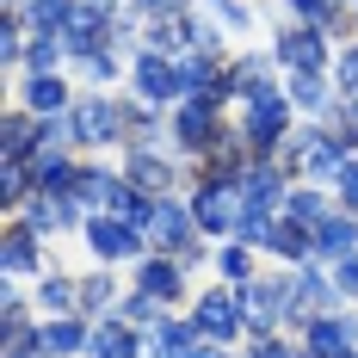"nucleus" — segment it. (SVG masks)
I'll use <instances>...</instances> for the list:
<instances>
[{"label": "nucleus", "mask_w": 358, "mask_h": 358, "mask_svg": "<svg viewBox=\"0 0 358 358\" xmlns=\"http://www.w3.org/2000/svg\"><path fill=\"white\" fill-rule=\"evenodd\" d=\"M241 106V136H248L253 161H278V148L290 143V117H296V106H290L285 87H259V93H248V99H235Z\"/></svg>", "instance_id": "1"}, {"label": "nucleus", "mask_w": 358, "mask_h": 358, "mask_svg": "<svg viewBox=\"0 0 358 358\" xmlns=\"http://www.w3.org/2000/svg\"><path fill=\"white\" fill-rule=\"evenodd\" d=\"M346 161H352V155L334 143L327 124H303V130H290V143L278 148V167L290 173V185H296V179H309V185H334Z\"/></svg>", "instance_id": "2"}, {"label": "nucleus", "mask_w": 358, "mask_h": 358, "mask_svg": "<svg viewBox=\"0 0 358 358\" xmlns=\"http://www.w3.org/2000/svg\"><path fill=\"white\" fill-rule=\"evenodd\" d=\"M241 210H248L241 179H222V173H198V179H192V216H198V229H204V235H216V241H235Z\"/></svg>", "instance_id": "3"}, {"label": "nucleus", "mask_w": 358, "mask_h": 358, "mask_svg": "<svg viewBox=\"0 0 358 358\" xmlns=\"http://www.w3.org/2000/svg\"><path fill=\"white\" fill-rule=\"evenodd\" d=\"M222 130H229V117H222V106H216V99H179V106L167 111L173 155H192V161H204Z\"/></svg>", "instance_id": "4"}, {"label": "nucleus", "mask_w": 358, "mask_h": 358, "mask_svg": "<svg viewBox=\"0 0 358 358\" xmlns=\"http://www.w3.org/2000/svg\"><path fill=\"white\" fill-rule=\"evenodd\" d=\"M80 241H87V253H93L99 266H111V272H117V266H136V259L148 253V235H136L124 216H106V210H93V216H87Z\"/></svg>", "instance_id": "5"}, {"label": "nucleus", "mask_w": 358, "mask_h": 358, "mask_svg": "<svg viewBox=\"0 0 358 358\" xmlns=\"http://www.w3.org/2000/svg\"><path fill=\"white\" fill-rule=\"evenodd\" d=\"M69 117H74V148H117V143H130L124 106L106 99V93H80Z\"/></svg>", "instance_id": "6"}, {"label": "nucleus", "mask_w": 358, "mask_h": 358, "mask_svg": "<svg viewBox=\"0 0 358 358\" xmlns=\"http://www.w3.org/2000/svg\"><path fill=\"white\" fill-rule=\"evenodd\" d=\"M192 322H198V334H204L210 346H235V340L248 334V309H241V290H235V285L204 290V296L192 303Z\"/></svg>", "instance_id": "7"}, {"label": "nucleus", "mask_w": 358, "mask_h": 358, "mask_svg": "<svg viewBox=\"0 0 358 358\" xmlns=\"http://www.w3.org/2000/svg\"><path fill=\"white\" fill-rule=\"evenodd\" d=\"M130 87L143 106H179L185 99V80H179V56H161V50H136L130 56Z\"/></svg>", "instance_id": "8"}, {"label": "nucleus", "mask_w": 358, "mask_h": 358, "mask_svg": "<svg viewBox=\"0 0 358 358\" xmlns=\"http://www.w3.org/2000/svg\"><path fill=\"white\" fill-rule=\"evenodd\" d=\"M241 309H248V340L285 334V322H290V272L285 278H253V285H241Z\"/></svg>", "instance_id": "9"}, {"label": "nucleus", "mask_w": 358, "mask_h": 358, "mask_svg": "<svg viewBox=\"0 0 358 358\" xmlns=\"http://www.w3.org/2000/svg\"><path fill=\"white\" fill-rule=\"evenodd\" d=\"M111 37H117V13H111L106 0H87V6H74L69 31H62V50H69L74 62H87V56L111 50Z\"/></svg>", "instance_id": "10"}, {"label": "nucleus", "mask_w": 358, "mask_h": 358, "mask_svg": "<svg viewBox=\"0 0 358 358\" xmlns=\"http://www.w3.org/2000/svg\"><path fill=\"white\" fill-rule=\"evenodd\" d=\"M198 216H192V198H161V210H155V222H148V248L167 253V259H179L185 248H198Z\"/></svg>", "instance_id": "11"}, {"label": "nucleus", "mask_w": 358, "mask_h": 358, "mask_svg": "<svg viewBox=\"0 0 358 358\" xmlns=\"http://www.w3.org/2000/svg\"><path fill=\"white\" fill-rule=\"evenodd\" d=\"M272 56H278V69H285V74H334L327 31H315V25H285Z\"/></svg>", "instance_id": "12"}, {"label": "nucleus", "mask_w": 358, "mask_h": 358, "mask_svg": "<svg viewBox=\"0 0 358 358\" xmlns=\"http://www.w3.org/2000/svg\"><path fill=\"white\" fill-rule=\"evenodd\" d=\"M296 346H303V358H346L358 352V315H315V322L296 334Z\"/></svg>", "instance_id": "13"}, {"label": "nucleus", "mask_w": 358, "mask_h": 358, "mask_svg": "<svg viewBox=\"0 0 358 358\" xmlns=\"http://www.w3.org/2000/svg\"><path fill=\"white\" fill-rule=\"evenodd\" d=\"M124 179H130L136 192H148V198H173V192H179V167L161 155V148H136V143H130Z\"/></svg>", "instance_id": "14"}, {"label": "nucleus", "mask_w": 358, "mask_h": 358, "mask_svg": "<svg viewBox=\"0 0 358 358\" xmlns=\"http://www.w3.org/2000/svg\"><path fill=\"white\" fill-rule=\"evenodd\" d=\"M130 278H136V290H148L155 303H185V266L179 259H167V253H143L136 266H130Z\"/></svg>", "instance_id": "15"}, {"label": "nucleus", "mask_w": 358, "mask_h": 358, "mask_svg": "<svg viewBox=\"0 0 358 358\" xmlns=\"http://www.w3.org/2000/svg\"><path fill=\"white\" fill-rule=\"evenodd\" d=\"M0 266H6V278H43L50 266H43V235H37L31 222L19 216V222H6V248H0Z\"/></svg>", "instance_id": "16"}, {"label": "nucleus", "mask_w": 358, "mask_h": 358, "mask_svg": "<svg viewBox=\"0 0 358 358\" xmlns=\"http://www.w3.org/2000/svg\"><path fill=\"white\" fill-rule=\"evenodd\" d=\"M93 322L87 315H43V358H87Z\"/></svg>", "instance_id": "17"}, {"label": "nucleus", "mask_w": 358, "mask_h": 358, "mask_svg": "<svg viewBox=\"0 0 358 358\" xmlns=\"http://www.w3.org/2000/svg\"><path fill=\"white\" fill-rule=\"evenodd\" d=\"M37 148H43V117L37 111H6V124H0V161H31Z\"/></svg>", "instance_id": "18"}, {"label": "nucleus", "mask_w": 358, "mask_h": 358, "mask_svg": "<svg viewBox=\"0 0 358 358\" xmlns=\"http://www.w3.org/2000/svg\"><path fill=\"white\" fill-rule=\"evenodd\" d=\"M346 253H358V216L334 210L322 229H315V266H334V259H346Z\"/></svg>", "instance_id": "19"}, {"label": "nucleus", "mask_w": 358, "mask_h": 358, "mask_svg": "<svg viewBox=\"0 0 358 358\" xmlns=\"http://www.w3.org/2000/svg\"><path fill=\"white\" fill-rule=\"evenodd\" d=\"M25 111H37V117H62V111H74V93L62 74H25Z\"/></svg>", "instance_id": "20"}, {"label": "nucleus", "mask_w": 358, "mask_h": 358, "mask_svg": "<svg viewBox=\"0 0 358 358\" xmlns=\"http://www.w3.org/2000/svg\"><path fill=\"white\" fill-rule=\"evenodd\" d=\"M25 167H31L37 192H74V173H80V161H69V148H37Z\"/></svg>", "instance_id": "21"}, {"label": "nucleus", "mask_w": 358, "mask_h": 358, "mask_svg": "<svg viewBox=\"0 0 358 358\" xmlns=\"http://www.w3.org/2000/svg\"><path fill=\"white\" fill-rule=\"evenodd\" d=\"M334 210H340V204L327 198L322 185H309V179H296V185H290V198H285V216H290V222H303V229H322Z\"/></svg>", "instance_id": "22"}, {"label": "nucleus", "mask_w": 358, "mask_h": 358, "mask_svg": "<svg viewBox=\"0 0 358 358\" xmlns=\"http://www.w3.org/2000/svg\"><path fill=\"white\" fill-rule=\"evenodd\" d=\"M37 309H43V315H80V278L43 272V278H37Z\"/></svg>", "instance_id": "23"}, {"label": "nucleus", "mask_w": 358, "mask_h": 358, "mask_svg": "<svg viewBox=\"0 0 358 358\" xmlns=\"http://www.w3.org/2000/svg\"><path fill=\"white\" fill-rule=\"evenodd\" d=\"M111 303H124V290L111 278V266H93V272L80 278V315L99 322V315H111Z\"/></svg>", "instance_id": "24"}, {"label": "nucleus", "mask_w": 358, "mask_h": 358, "mask_svg": "<svg viewBox=\"0 0 358 358\" xmlns=\"http://www.w3.org/2000/svg\"><path fill=\"white\" fill-rule=\"evenodd\" d=\"M285 93L296 111H315V117L334 111V80L327 74H285Z\"/></svg>", "instance_id": "25"}, {"label": "nucleus", "mask_w": 358, "mask_h": 358, "mask_svg": "<svg viewBox=\"0 0 358 358\" xmlns=\"http://www.w3.org/2000/svg\"><path fill=\"white\" fill-rule=\"evenodd\" d=\"M210 266H216V278H222V285H235V290L259 278V272H253V248H248V241H222Z\"/></svg>", "instance_id": "26"}, {"label": "nucleus", "mask_w": 358, "mask_h": 358, "mask_svg": "<svg viewBox=\"0 0 358 358\" xmlns=\"http://www.w3.org/2000/svg\"><path fill=\"white\" fill-rule=\"evenodd\" d=\"M74 19V0H31L25 6V25H31V37H62Z\"/></svg>", "instance_id": "27"}, {"label": "nucleus", "mask_w": 358, "mask_h": 358, "mask_svg": "<svg viewBox=\"0 0 358 358\" xmlns=\"http://www.w3.org/2000/svg\"><path fill=\"white\" fill-rule=\"evenodd\" d=\"M31 198H37L31 167H25V161H0V204H6V210H25Z\"/></svg>", "instance_id": "28"}, {"label": "nucleus", "mask_w": 358, "mask_h": 358, "mask_svg": "<svg viewBox=\"0 0 358 358\" xmlns=\"http://www.w3.org/2000/svg\"><path fill=\"white\" fill-rule=\"evenodd\" d=\"M6 340H0V358H43V322H0Z\"/></svg>", "instance_id": "29"}, {"label": "nucleus", "mask_w": 358, "mask_h": 358, "mask_svg": "<svg viewBox=\"0 0 358 358\" xmlns=\"http://www.w3.org/2000/svg\"><path fill=\"white\" fill-rule=\"evenodd\" d=\"M117 315H124L130 327H143V334H148V327H161V322H167L173 309H167V303H155L148 290H136V285H130V290H124V303H117Z\"/></svg>", "instance_id": "30"}, {"label": "nucleus", "mask_w": 358, "mask_h": 358, "mask_svg": "<svg viewBox=\"0 0 358 358\" xmlns=\"http://www.w3.org/2000/svg\"><path fill=\"white\" fill-rule=\"evenodd\" d=\"M285 6H290L296 25H315V31H340V25H346L340 0H285Z\"/></svg>", "instance_id": "31"}, {"label": "nucleus", "mask_w": 358, "mask_h": 358, "mask_svg": "<svg viewBox=\"0 0 358 358\" xmlns=\"http://www.w3.org/2000/svg\"><path fill=\"white\" fill-rule=\"evenodd\" d=\"M322 124L334 130V143L346 148V155H358V99H334V111H327Z\"/></svg>", "instance_id": "32"}, {"label": "nucleus", "mask_w": 358, "mask_h": 358, "mask_svg": "<svg viewBox=\"0 0 358 358\" xmlns=\"http://www.w3.org/2000/svg\"><path fill=\"white\" fill-rule=\"evenodd\" d=\"M69 50H62V37H31V50H25V69L31 74H56V62H62Z\"/></svg>", "instance_id": "33"}, {"label": "nucleus", "mask_w": 358, "mask_h": 358, "mask_svg": "<svg viewBox=\"0 0 358 358\" xmlns=\"http://www.w3.org/2000/svg\"><path fill=\"white\" fill-rule=\"evenodd\" d=\"M248 358H303V346H290V334H259L248 340Z\"/></svg>", "instance_id": "34"}, {"label": "nucleus", "mask_w": 358, "mask_h": 358, "mask_svg": "<svg viewBox=\"0 0 358 358\" xmlns=\"http://www.w3.org/2000/svg\"><path fill=\"white\" fill-rule=\"evenodd\" d=\"M334 87H340V99H358V43H352V50H340V62H334Z\"/></svg>", "instance_id": "35"}, {"label": "nucleus", "mask_w": 358, "mask_h": 358, "mask_svg": "<svg viewBox=\"0 0 358 358\" xmlns=\"http://www.w3.org/2000/svg\"><path fill=\"white\" fill-rule=\"evenodd\" d=\"M334 204L358 216V155L346 161V167H340V179H334Z\"/></svg>", "instance_id": "36"}, {"label": "nucleus", "mask_w": 358, "mask_h": 358, "mask_svg": "<svg viewBox=\"0 0 358 358\" xmlns=\"http://www.w3.org/2000/svg\"><path fill=\"white\" fill-rule=\"evenodd\" d=\"M80 69H87V80H99V87H106V80L124 74V56H117V50H99V56H87Z\"/></svg>", "instance_id": "37"}, {"label": "nucleus", "mask_w": 358, "mask_h": 358, "mask_svg": "<svg viewBox=\"0 0 358 358\" xmlns=\"http://www.w3.org/2000/svg\"><path fill=\"white\" fill-rule=\"evenodd\" d=\"M327 278H334V290H340V296H352V303H358V253L334 259V266H327Z\"/></svg>", "instance_id": "38"}, {"label": "nucleus", "mask_w": 358, "mask_h": 358, "mask_svg": "<svg viewBox=\"0 0 358 358\" xmlns=\"http://www.w3.org/2000/svg\"><path fill=\"white\" fill-rule=\"evenodd\" d=\"M179 0H130V19L136 25H161V19H173Z\"/></svg>", "instance_id": "39"}, {"label": "nucleus", "mask_w": 358, "mask_h": 358, "mask_svg": "<svg viewBox=\"0 0 358 358\" xmlns=\"http://www.w3.org/2000/svg\"><path fill=\"white\" fill-rule=\"evenodd\" d=\"M210 6H216V19H222L229 31H248V19H253V13L241 6V0H210Z\"/></svg>", "instance_id": "40"}, {"label": "nucleus", "mask_w": 358, "mask_h": 358, "mask_svg": "<svg viewBox=\"0 0 358 358\" xmlns=\"http://www.w3.org/2000/svg\"><path fill=\"white\" fill-rule=\"evenodd\" d=\"M25 309H31V303H25L13 285H6V296H0V322H25Z\"/></svg>", "instance_id": "41"}, {"label": "nucleus", "mask_w": 358, "mask_h": 358, "mask_svg": "<svg viewBox=\"0 0 358 358\" xmlns=\"http://www.w3.org/2000/svg\"><path fill=\"white\" fill-rule=\"evenodd\" d=\"M179 358H229V346H210V340H198L192 352H179Z\"/></svg>", "instance_id": "42"}, {"label": "nucleus", "mask_w": 358, "mask_h": 358, "mask_svg": "<svg viewBox=\"0 0 358 358\" xmlns=\"http://www.w3.org/2000/svg\"><path fill=\"white\" fill-rule=\"evenodd\" d=\"M346 358H358V352H346Z\"/></svg>", "instance_id": "43"}]
</instances>
